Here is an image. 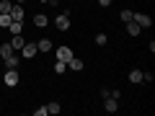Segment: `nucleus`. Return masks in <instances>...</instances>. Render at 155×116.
Segmentation results:
<instances>
[{"label": "nucleus", "instance_id": "obj_18", "mask_svg": "<svg viewBox=\"0 0 155 116\" xmlns=\"http://www.w3.org/2000/svg\"><path fill=\"white\" fill-rule=\"evenodd\" d=\"M11 21H13V18H11V13H0V26H3V28H8V26H11Z\"/></svg>", "mask_w": 155, "mask_h": 116}, {"label": "nucleus", "instance_id": "obj_24", "mask_svg": "<svg viewBox=\"0 0 155 116\" xmlns=\"http://www.w3.org/2000/svg\"><path fill=\"white\" fill-rule=\"evenodd\" d=\"M98 5H101V8H109V5H111V0H98Z\"/></svg>", "mask_w": 155, "mask_h": 116}, {"label": "nucleus", "instance_id": "obj_11", "mask_svg": "<svg viewBox=\"0 0 155 116\" xmlns=\"http://www.w3.org/2000/svg\"><path fill=\"white\" fill-rule=\"evenodd\" d=\"M129 83H134V85L142 83V70H132L129 72Z\"/></svg>", "mask_w": 155, "mask_h": 116}, {"label": "nucleus", "instance_id": "obj_17", "mask_svg": "<svg viewBox=\"0 0 155 116\" xmlns=\"http://www.w3.org/2000/svg\"><path fill=\"white\" fill-rule=\"evenodd\" d=\"M62 111V106L57 103V101H52V103H47V114H60Z\"/></svg>", "mask_w": 155, "mask_h": 116}, {"label": "nucleus", "instance_id": "obj_25", "mask_svg": "<svg viewBox=\"0 0 155 116\" xmlns=\"http://www.w3.org/2000/svg\"><path fill=\"white\" fill-rule=\"evenodd\" d=\"M16 3H26V0H16Z\"/></svg>", "mask_w": 155, "mask_h": 116}, {"label": "nucleus", "instance_id": "obj_21", "mask_svg": "<svg viewBox=\"0 0 155 116\" xmlns=\"http://www.w3.org/2000/svg\"><path fill=\"white\" fill-rule=\"evenodd\" d=\"M11 8H13V3H8V0L0 3V13H11Z\"/></svg>", "mask_w": 155, "mask_h": 116}, {"label": "nucleus", "instance_id": "obj_23", "mask_svg": "<svg viewBox=\"0 0 155 116\" xmlns=\"http://www.w3.org/2000/svg\"><path fill=\"white\" fill-rule=\"evenodd\" d=\"M34 116H47V106H41V108L34 111Z\"/></svg>", "mask_w": 155, "mask_h": 116}, {"label": "nucleus", "instance_id": "obj_19", "mask_svg": "<svg viewBox=\"0 0 155 116\" xmlns=\"http://www.w3.org/2000/svg\"><path fill=\"white\" fill-rule=\"evenodd\" d=\"M65 70H67V62L57 60V62H54V72H57V75H62V72H65Z\"/></svg>", "mask_w": 155, "mask_h": 116}, {"label": "nucleus", "instance_id": "obj_13", "mask_svg": "<svg viewBox=\"0 0 155 116\" xmlns=\"http://www.w3.org/2000/svg\"><path fill=\"white\" fill-rule=\"evenodd\" d=\"M127 31H129V36H140V31H142V28H140L134 21H127Z\"/></svg>", "mask_w": 155, "mask_h": 116}, {"label": "nucleus", "instance_id": "obj_15", "mask_svg": "<svg viewBox=\"0 0 155 116\" xmlns=\"http://www.w3.org/2000/svg\"><path fill=\"white\" fill-rule=\"evenodd\" d=\"M5 67H8V70H16V67H18V57H16V54L5 57Z\"/></svg>", "mask_w": 155, "mask_h": 116}, {"label": "nucleus", "instance_id": "obj_3", "mask_svg": "<svg viewBox=\"0 0 155 116\" xmlns=\"http://www.w3.org/2000/svg\"><path fill=\"white\" fill-rule=\"evenodd\" d=\"M18 80H21V77H18V70H8L5 75H3V83H5L8 88H13V85H18Z\"/></svg>", "mask_w": 155, "mask_h": 116}, {"label": "nucleus", "instance_id": "obj_6", "mask_svg": "<svg viewBox=\"0 0 155 116\" xmlns=\"http://www.w3.org/2000/svg\"><path fill=\"white\" fill-rule=\"evenodd\" d=\"M104 101H106V106H104V108L109 111V114H114V111H119V101H116V98H111V95H109V98H104Z\"/></svg>", "mask_w": 155, "mask_h": 116}, {"label": "nucleus", "instance_id": "obj_5", "mask_svg": "<svg viewBox=\"0 0 155 116\" xmlns=\"http://www.w3.org/2000/svg\"><path fill=\"white\" fill-rule=\"evenodd\" d=\"M54 26L60 28V31H67V28H70V16H65V13H60V16L54 18Z\"/></svg>", "mask_w": 155, "mask_h": 116}, {"label": "nucleus", "instance_id": "obj_4", "mask_svg": "<svg viewBox=\"0 0 155 116\" xmlns=\"http://www.w3.org/2000/svg\"><path fill=\"white\" fill-rule=\"evenodd\" d=\"M72 57H75V54H72V49H70V47H57V60H62V62H70Z\"/></svg>", "mask_w": 155, "mask_h": 116}, {"label": "nucleus", "instance_id": "obj_12", "mask_svg": "<svg viewBox=\"0 0 155 116\" xmlns=\"http://www.w3.org/2000/svg\"><path fill=\"white\" fill-rule=\"evenodd\" d=\"M13 54V47H11V41H5V44H0V57L5 60V57H11Z\"/></svg>", "mask_w": 155, "mask_h": 116}, {"label": "nucleus", "instance_id": "obj_10", "mask_svg": "<svg viewBox=\"0 0 155 116\" xmlns=\"http://www.w3.org/2000/svg\"><path fill=\"white\" fill-rule=\"evenodd\" d=\"M47 23H49V21H47L44 13H36V16H34V26H36V28H44Z\"/></svg>", "mask_w": 155, "mask_h": 116}, {"label": "nucleus", "instance_id": "obj_9", "mask_svg": "<svg viewBox=\"0 0 155 116\" xmlns=\"http://www.w3.org/2000/svg\"><path fill=\"white\" fill-rule=\"evenodd\" d=\"M67 70H72V72H80V70H83V60H78V57H72V60L67 62Z\"/></svg>", "mask_w": 155, "mask_h": 116}, {"label": "nucleus", "instance_id": "obj_16", "mask_svg": "<svg viewBox=\"0 0 155 116\" xmlns=\"http://www.w3.org/2000/svg\"><path fill=\"white\" fill-rule=\"evenodd\" d=\"M21 28H23V21H11L8 31H11V34H21Z\"/></svg>", "mask_w": 155, "mask_h": 116}, {"label": "nucleus", "instance_id": "obj_26", "mask_svg": "<svg viewBox=\"0 0 155 116\" xmlns=\"http://www.w3.org/2000/svg\"><path fill=\"white\" fill-rule=\"evenodd\" d=\"M41 3H49V0H41Z\"/></svg>", "mask_w": 155, "mask_h": 116}, {"label": "nucleus", "instance_id": "obj_2", "mask_svg": "<svg viewBox=\"0 0 155 116\" xmlns=\"http://www.w3.org/2000/svg\"><path fill=\"white\" fill-rule=\"evenodd\" d=\"M18 52H21V57H23V60H34L39 49H36V44H28V41H26V44H23Z\"/></svg>", "mask_w": 155, "mask_h": 116}, {"label": "nucleus", "instance_id": "obj_22", "mask_svg": "<svg viewBox=\"0 0 155 116\" xmlns=\"http://www.w3.org/2000/svg\"><path fill=\"white\" fill-rule=\"evenodd\" d=\"M122 21H124V23L132 21V11H122Z\"/></svg>", "mask_w": 155, "mask_h": 116}, {"label": "nucleus", "instance_id": "obj_7", "mask_svg": "<svg viewBox=\"0 0 155 116\" xmlns=\"http://www.w3.org/2000/svg\"><path fill=\"white\" fill-rule=\"evenodd\" d=\"M11 18H13V21H23V5H16V3H13V8H11Z\"/></svg>", "mask_w": 155, "mask_h": 116}, {"label": "nucleus", "instance_id": "obj_1", "mask_svg": "<svg viewBox=\"0 0 155 116\" xmlns=\"http://www.w3.org/2000/svg\"><path fill=\"white\" fill-rule=\"evenodd\" d=\"M132 21L137 23L140 28H150V26H153V21H150V16H145V13H132Z\"/></svg>", "mask_w": 155, "mask_h": 116}, {"label": "nucleus", "instance_id": "obj_14", "mask_svg": "<svg viewBox=\"0 0 155 116\" xmlns=\"http://www.w3.org/2000/svg\"><path fill=\"white\" fill-rule=\"evenodd\" d=\"M36 49L39 52H49L52 49V41H49V39H41V41H36Z\"/></svg>", "mask_w": 155, "mask_h": 116}, {"label": "nucleus", "instance_id": "obj_20", "mask_svg": "<svg viewBox=\"0 0 155 116\" xmlns=\"http://www.w3.org/2000/svg\"><path fill=\"white\" fill-rule=\"evenodd\" d=\"M106 41H109V36H106V34H96V44H98V47H104Z\"/></svg>", "mask_w": 155, "mask_h": 116}, {"label": "nucleus", "instance_id": "obj_8", "mask_svg": "<svg viewBox=\"0 0 155 116\" xmlns=\"http://www.w3.org/2000/svg\"><path fill=\"white\" fill-rule=\"evenodd\" d=\"M23 44H26V39H23L21 34H13V39H11V47H13V52H16V49H21Z\"/></svg>", "mask_w": 155, "mask_h": 116}]
</instances>
